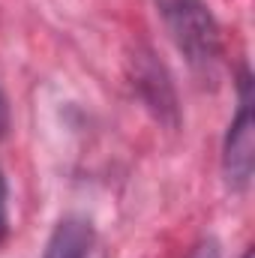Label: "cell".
<instances>
[{
    "label": "cell",
    "instance_id": "cell-1",
    "mask_svg": "<svg viewBox=\"0 0 255 258\" xmlns=\"http://www.w3.org/2000/svg\"><path fill=\"white\" fill-rule=\"evenodd\" d=\"M162 21L192 69L213 72L219 60V27L204 0H159Z\"/></svg>",
    "mask_w": 255,
    "mask_h": 258
},
{
    "label": "cell",
    "instance_id": "cell-2",
    "mask_svg": "<svg viewBox=\"0 0 255 258\" xmlns=\"http://www.w3.org/2000/svg\"><path fill=\"white\" fill-rule=\"evenodd\" d=\"M255 171V111L252 96H249V78H243V96L240 108L228 126L225 135V150H222V174L228 189L243 192L252 180Z\"/></svg>",
    "mask_w": 255,
    "mask_h": 258
},
{
    "label": "cell",
    "instance_id": "cell-3",
    "mask_svg": "<svg viewBox=\"0 0 255 258\" xmlns=\"http://www.w3.org/2000/svg\"><path fill=\"white\" fill-rule=\"evenodd\" d=\"M93 246V231L90 222L81 216H66L60 225L54 228L48 246H45V258H84Z\"/></svg>",
    "mask_w": 255,
    "mask_h": 258
},
{
    "label": "cell",
    "instance_id": "cell-4",
    "mask_svg": "<svg viewBox=\"0 0 255 258\" xmlns=\"http://www.w3.org/2000/svg\"><path fill=\"white\" fill-rule=\"evenodd\" d=\"M6 228H9V192H6V177L0 171V240L6 237Z\"/></svg>",
    "mask_w": 255,
    "mask_h": 258
},
{
    "label": "cell",
    "instance_id": "cell-5",
    "mask_svg": "<svg viewBox=\"0 0 255 258\" xmlns=\"http://www.w3.org/2000/svg\"><path fill=\"white\" fill-rule=\"evenodd\" d=\"M189 258H219V243H216L213 237H207V240H201V243L192 249Z\"/></svg>",
    "mask_w": 255,
    "mask_h": 258
},
{
    "label": "cell",
    "instance_id": "cell-6",
    "mask_svg": "<svg viewBox=\"0 0 255 258\" xmlns=\"http://www.w3.org/2000/svg\"><path fill=\"white\" fill-rule=\"evenodd\" d=\"M9 132V105H6V96L0 90V138Z\"/></svg>",
    "mask_w": 255,
    "mask_h": 258
},
{
    "label": "cell",
    "instance_id": "cell-7",
    "mask_svg": "<svg viewBox=\"0 0 255 258\" xmlns=\"http://www.w3.org/2000/svg\"><path fill=\"white\" fill-rule=\"evenodd\" d=\"M84 258H105V252H102V249H93V246H90V252H87Z\"/></svg>",
    "mask_w": 255,
    "mask_h": 258
},
{
    "label": "cell",
    "instance_id": "cell-8",
    "mask_svg": "<svg viewBox=\"0 0 255 258\" xmlns=\"http://www.w3.org/2000/svg\"><path fill=\"white\" fill-rule=\"evenodd\" d=\"M243 258H252V249H249V252H243Z\"/></svg>",
    "mask_w": 255,
    "mask_h": 258
}]
</instances>
